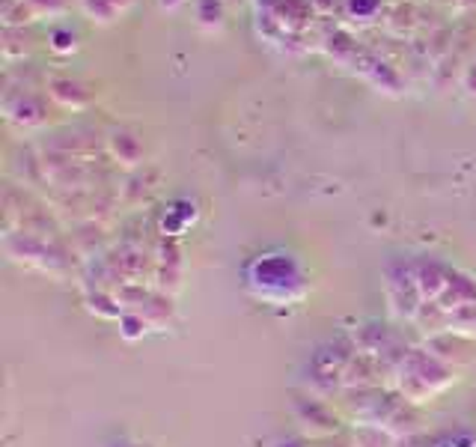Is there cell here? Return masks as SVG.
Instances as JSON below:
<instances>
[{
	"label": "cell",
	"mask_w": 476,
	"mask_h": 447,
	"mask_svg": "<svg viewBox=\"0 0 476 447\" xmlns=\"http://www.w3.org/2000/svg\"><path fill=\"white\" fill-rule=\"evenodd\" d=\"M250 287L257 289V296L271 298V301H289L295 296H301V272L292 259H271V257H259L257 263L250 266Z\"/></svg>",
	"instance_id": "6da1fadb"
},
{
	"label": "cell",
	"mask_w": 476,
	"mask_h": 447,
	"mask_svg": "<svg viewBox=\"0 0 476 447\" xmlns=\"http://www.w3.org/2000/svg\"><path fill=\"white\" fill-rule=\"evenodd\" d=\"M122 326H125V331H122V335H125V337H129V340H134V337H141V335H143V331H146V326H143V322H141V319H137V316H129V319H122Z\"/></svg>",
	"instance_id": "7a4b0ae2"
},
{
	"label": "cell",
	"mask_w": 476,
	"mask_h": 447,
	"mask_svg": "<svg viewBox=\"0 0 476 447\" xmlns=\"http://www.w3.org/2000/svg\"><path fill=\"white\" fill-rule=\"evenodd\" d=\"M277 447H298V444H277Z\"/></svg>",
	"instance_id": "3957f363"
}]
</instances>
